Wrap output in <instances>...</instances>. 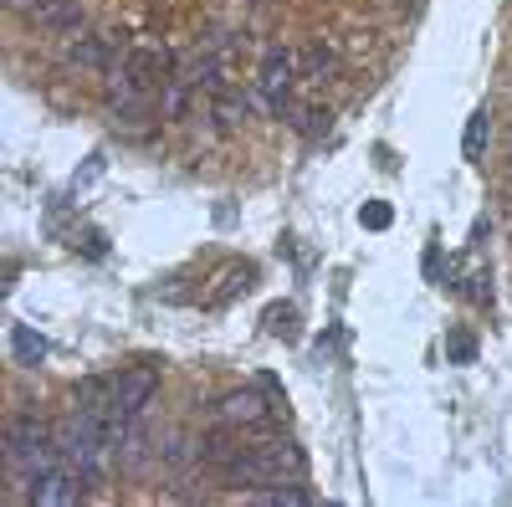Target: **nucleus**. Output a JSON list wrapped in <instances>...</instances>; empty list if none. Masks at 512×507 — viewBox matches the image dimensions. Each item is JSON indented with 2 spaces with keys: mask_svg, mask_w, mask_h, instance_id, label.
<instances>
[{
  "mask_svg": "<svg viewBox=\"0 0 512 507\" xmlns=\"http://www.w3.org/2000/svg\"><path fill=\"white\" fill-rule=\"evenodd\" d=\"M251 282H256V267H251V262L226 267V282H221L216 292H210V308H226V303L236 298V292H241V287H251Z\"/></svg>",
  "mask_w": 512,
  "mask_h": 507,
  "instance_id": "9b49d317",
  "label": "nucleus"
},
{
  "mask_svg": "<svg viewBox=\"0 0 512 507\" xmlns=\"http://www.w3.org/2000/svg\"><path fill=\"white\" fill-rule=\"evenodd\" d=\"M159 395V369L154 364H134L113 374V420H139Z\"/></svg>",
  "mask_w": 512,
  "mask_h": 507,
  "instance_id": "20e7f679",
  "label": "nucleus"
},
{
  "mask_svg": "<svg viewBox=\"0 0 512 507\" xmlns=\"http://www.w3.org/2000/svg\"><path fill=\"white\" fill-rule=\"evenodd\" d=\"M6 467H11V477L26 487L41 467H52L57 461V431L47 426V420H36V415H11L6 420Z\"/></svg>",
  "mask_w": 512,
  "mask_h": 507,
  "instance_id": "f03ea898",
  "label": "nucleus"
},
{
  "mask_svg": "<svg viewBox=\"0 0 512 507\" xmlns=\"http://www.w3.org/2000/svg\"><path fill=\"white\" fill-rule=\"evenodd\" d=\"M487 134H492V113H487V108H477L472 118H466L461 154H466V159H482V154H487Z\"/></svg>",
  "mask_w": 512,
  "mask_h": 507,
  "instance_id": "9d476101",
  "label": "nucleus"
},
{
  "mask_svg": "<svg viewBox=\"0 0 512 507\" xmlns=\"http://www.w3.org/2000/svg\"><path fill=\"white\" fill-rule=\"evenodd\" d=\"M333 67H338V57H333L328 47H308V52H303V77L328 82V77H333Z\"/></svg>",
  "mask_w": 512,
  "mask_h": 507,
  "instance_id": "f8f14e48",
  "label": "nucleus"
},
{
  "mask_svg": "<svg viewBox=\"0 0 512 507\" xmlns=\"http://www.w3.org/2000/svg\"><path fill=\"white\" fill-rule=\"evenodd\" d=\"M390 221H395V210L384 205V200H364L359 205V226L364 231H390Z\"/></svg>",
  "mask_w": 512,
  "mask_h": 507,
  "instance_id": "ddd939ff",
  "label": "nucleus"
},
{
  "mask_svg": "<svg viewBox=\"0 0 512 507\" xmlns=\"http://www.w3.org/2000/svg\"><path fill=\"white\" fill-rule=\"evenodd\" d=\"M31 21L41 31H82L88 11H82L77 0H41V6H31Z\"/></svg>",
  "mask_w": 512,
  "mask_h": 507,
  "instance_id": "423d86ee",
  "label": "nucleus"
},
{
  "mask_svg": "<svg viewBox=\"0 0 512 507\" xmlns=\"http://www.w3.org/2000/svg\"><path fill=\"white\" fill-rule=\"evenodd\" d=\"M62 62L67 67H82V72H108V47L88 31H72V41L62 47Z\"/></svg>",
  "mask_w": 512,
  "mask_h": 507,
  "instance_id": "0eeeda50",
  "label": "nucleus"
},
{
  "mask_svg": "<svg viewBox=\"0 0 512 507\" xmlns=\"http://www.w3.org/2000/svg\"><path fill=\"white\" fill-rule=\"evenodd\" d=\"M216 410H221L226 426H256V420H267V400L256 395V390H236V395H226Z\"/></svg>",
  "mask_w": 512,
  "mask_h": 507,
  "instance_id": "1a4fd4ad",
  "label": "nucleus"
},
{
  "mask_svg": "<svg viewBox=\"0 0 512 507\" xmlns=\"http://www.w3.org/2000/svg\"><path fill=\"white\" fill-rule=\"evenodd\" d=\"M47 354H52V344H47V338H41L31 323H11V359H16L21 369L47 364Z\"/></svg>",
  "mask_w": 512,
  "mask_h": 507,
  "instance_id": "6e6552de",
  "label": "nucleus"
},
{
  "mask_svg": "<svg viewBox=\"0 0 512 507\" xmlns=\"http://www.w3.org/2000/svg\"><path fill=\"white\" fill-rule=\"evenodd\" d=\"M446 354H451V364H477V338L466 333V328H456L446 338Z\"/></svg>",
  "mask_w": 512,
  "mask_h": 507,
  "instance_id": "4468645a",
  "label": "nucleus"
},
{
  "mask_svg": "<svg viewBox=\"0 0 512 507\" xmlns=\"http://www.w3.org/2000/svg\"><path fill=\"white\" fill-rule=\"evenodd\" d=\"M82 487H88V482H82L67 461L57 456L52 467H41L26 482V502H36V507H72V502H82Z\"/></svg>",
  "mask_w": 512,
  "mask_h": 507,
  "instance_id": "39448f33",
  "label": "nucleus"
},
{
  "mask_svg": "<svg viewBox=\"0 0 512 507\" xmlns=\"http://www.w3.org/2000/svg\"><path fill=\"white\" fill-rule=\"evenodd\" d=\"M297 77H303V52L272 47V52L262 57V77H256V93H262V103H267L272 118H287V103H292Z\"/></svg>",
  "mask_w": 512,
  "mask_h": 507,
  "instance_id": "7ed1b4c3",
  "label": "nucleus"
},
{
  "mask_svg": "<svg viewBox=\"0 0 512 507\" xmlns=\"http://www.w3.org/2000/svg\"><path fill=\"white\" fill-rule=\"evenodd\" d=\"M231 487H246V492H262V487H287V482H303L308 477V461L287 436H272V441H236V451L216 467Z\"/></svg>",
  "mask_w": 512,
  "mask_h": 507,
  "instance_id": "f257e3e1",
  "label": "nucleus"
}]
</instances>
